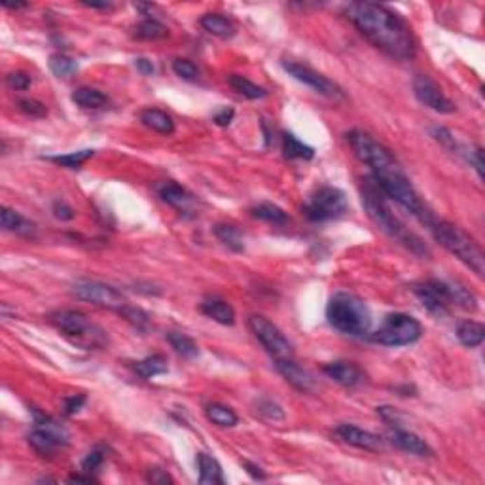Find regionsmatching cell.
Masks as SVG:
<instances>
[{
	"label": "cell",
	"instance_id": "6da1fadb",
	"mask_svg": "<svg viewBox=\"0 0 485 485\" xmlns=\"http://www.w3.org/2000/svg\"><path fill=\"white\" fill-rule=\"evenodd\" d=\"M347 141L351 144L353 152L358 160L370 167L371 179L377 184V188L383 192L385 198L392 199L406 211L430 224V220H432L430 212H427V207L419 198V193L415 192L414 184L409 182L406 172L402 171V167L398 165V161L395 160V156L389 148H385L374 137L364 133V131H358V129H353L351 133H347Z\"/></svg>",
	"mask_w": 485,
	"mask_h": 485
},
{
	"label": "cell",
	"instance_id": "7a4b0ae2",
	"mask_svg": "<svg viewBox=\"0 0 485 485\" xmlns=\"http://www.w3.org/2000/svg\"><path fill=\"white\" fill-rule=\"evenodd\" d=\"M345 13L347 20L377 50L398 61L414 59L417 46L411 27L390 8L377 2H353L347 6Z\"/></svg>",
	"mask_w": 485,
	"mask_h": 485
},
{
	"label": "cell",
	"instance_id": "3957f363",
	"mask_svg": "<svg viewBox=\"0 0 485 485\" xmlns=\"http://www.w3.org/2000/svg\"><path fill=\"white\" fill-rule=\"evenodd\" d=\"M362 205L368 217L376 222L379 230H383L385 233L398 242H402L406 249H409L417 256H430L428 249L425 247V242L419 237L411 233V231L404 226L398 218L390 212L389 205L385 203L383 192L377 188V184L371 180H366L362 186Z\"/></svg>",
	"mask_w": 485,
	"mask_h": 485
},
{
	"label": "cell",
	"instance_id": "277c9868",
	"mask_svg": "<svg viewBox=\"0 0 485 485\" xmlns=\"http://www.w3.org/2000/svg\"><path fill=\"white\" fill-rule=\"evenodd\" d=\"M326 319L338 332L355 338L371 330L370 307L358 296L349 292L334 294L326 306Z\"/></svg>",
	"mask_w": 485,
	"mask_h": 485
},
{
	"label": "cell",
	"instance_id": "5b68a950",
	"mask_svg": "<svg viewBox=\"0 0 485 485\" xmlns=\"http://www.w3.org/2000/svg\"><path fill=\"white\" fill-rule=\"evenodd\" d=\"M428 226H430L436 241L440 242L447 252H451L459 262L465 264L466 268L472 269L476 275H479V277L484 275V250L466 231L460 230L459 226H455L451 222H444V220H430Z\"/></svg>",
	"mask_w": 485,
	"mask_h": 485
},
{
	"label": "cell",
	"instance_id": "8992f818",
	"mask_svg": "<svg viewBox=\"0 0 485 485\" xmlns=\"http://www.w3.org/2000/svg\"><path fill=\"white\" fill-rule=\"evenodd\" d=\"M50 322L64 338H69L74 345L83 349H99L107 343V336L101 328L91 322V319L76 309H61L50 315Z\"/></svg>",
	"mask_w": 485,
	"mask_h": 485
},
{
	"label": "cell",
	"instance_id": "52a82bcc",
	"mask_svg": "<svg viewBox=\"0 0 485 485\" xmlns=\"http://www.w3.org/2000/svg\"><path fill=\"white\" fill-rule=\"evenodd\" d=\"M421 336L423 328L419 320L404 313H390L385 317L376 332L371 334L370 339L374 343L385 347H406L419 341Z\"/></svg>",
	"mask_w": 485,
	"mask_h": 485
},
{
	"label": "cell",
	"instance_id": "ba28073f",
	"mask_svg": "<svg viewBox=\"0 0 485 485\" xmlns=\"http://www.w3.org/2000/svg\"><path fill=\"white\" fill-rule=\"evenodd\" d=\"M69 444V435L57 421L48 415L34 411V428L29 435V446L40 457H53L61 447Z\"/></svg>",
	"mask_w": 485,
	"mask_h": 485
},
{
	"label": "cell",
	"instance_id": "9c48e42d",
	"mask_svg": "<svg viewBox=\"0 0 485 485\" xmlns=\"http://www.w3.org/2000/svg\"><path fill=\"white\" fill-rule=\"evenodd\" d=\"M347 209H349L347 196H345L343 190L334 188V186L319 188L303 205L306 217L313 222H325V220L343 217Z\"/></svg>",
	"mask_w": 485,
	"mask_h": 485
},
{
	"label": "cell",
	"instance_id": "30bf717a",
	"mask_svg": "<svg viewBox=\"0 0 485 485\" xmlns=\"http://www.w3.org/2000/svg\"><path fill=\"white\" fill-rule=\"evenodd\" d=\"M455 287L457 282L430 279L414 285V294L428 313H432L435 317H446L449 313V307L455 306Z\"/></svg>",
	"mask_w": 485,
	"mask_h": 485
},
{
	"label": "cell",
	"instance_id": "8fae6325",
	"mask_svg": "<svg viewBox=\"0 0 485 485\" xmlns=\"http://www.w3.org/2000/svg\"><path fill=\"white\" fill-rule=\"evenodd\" d=\"M250 332L254 338L264 345V349L275 358V360H285V358H294L292 343L285 338V334L277 328L269 319L264 315H250L249 317Z\"/></svg>",
	"mask_w": 485,
	"mask_h": 485
},
{
	"label": "cell",
	"instance_id": "7c38bea8",
	"mask_svg": "<svg viewBox=\"0 0 485 485\" xmlns=\"http://www.w3.org/2000/svg\"><path fill=\"white\" fill-rule=\"evenodd\" d=\"M72 294L76 296L78 300L90 301V303L107 307V309H114V311H121L123 307L128 306V300L120 290H116L114 287L99 281H88V279L76 281L74 287H72Z\"/></svg>",
	"mask_w": 485,
	"mask_h": 485
},
{
	"label": "cell",
	"instance_id": "4fadbf2b",
	"mask_svg": "<svg viewBox=\"0 0 485 485\" xmlns=\"http://www.w3.org/2000/svg\"><path fill=\"white\" fill-rule=\"evenodd\" d=\"M282 69H285V71L294 78V80L306 83V86H309L311 90H315L317 93H320V95L328 97V99H343L345 97L343 90L339 88L338 83L332 82L330 78L322 76L320 72L313 71V69H311V67H307V64H301V63H296V61H288V59H285V61H282Z\"/></svg>",
	"mask_w": 485,
	"mask_h": 485
},
{
	"label": "cell",
	"instance_id": "5bb4252c",
	"mask_svg": "<svg viewBox=\"0 0 485 485\" xmlns=\"http://www.w3.org/2000/svg\"><path fill=\"white\" fill-rule=\"evenodd\" d=\"M414 93L425 107L440 114H453L455 102L442 91V88L427 74H417L414 78Z\"/></svg>",
	"mask_w": 485,
	"mask_h": 485
},
{
	"label": "cell",
	"instance_id": "9a60e30c",
	"mask_svg": "<svg viewBox=\"0 0 485 485\" xmlns=\"http://www.w3.org/2000/svg\"><path fill=\"white\" fill-rule=\"evenodd\" d=\"M336 435L353 447H358V449H366V451H379L383 447V440L377 435L370 432V430H364L360 427H355V425H349V423H343L336 428Z\"/></svg>",
	"mask_w": 485,
	"mask_h": 485
},
{
	"label": "cell",
	"instance_id": "2e32d148",
	"mask_svg": "<svg viewBox=\"0 0 485 485\" xmlns=\"http://www.w3.org/2000/svg\"><path fill=\"white\" fill-rule=\"evenodd\" d=\"M275 368H277V371H279L296 390H300V392H311V390L315 389V377L311 376L306 368H301L300 364L296 362L294 358L275 360Z\"/></svg>",
	"mask_w": 485,
	"mask_h": 485
},
{
	"label": "cell",
	"instance_id": "e0dca14e",
	"mask_svg": "<svg viewBox=\"0 0 485 485\" xmlns=\"http://www.w3.org/2000/svg\"><path fill=\"white\" fill-rule=\"evenodd\" d=\"M390 442H392L398 449H402L406 453L417 455V457H432V455H435L432 447L428 446L421 436H417L415 432L406 430V428L402 427L395 428V430L390 432Z\"/></svg>",
	"mask_w": 485,
	"mask_h": 485
},
{
	"label": "cell",
	"instance_id": "ac0fdd59",
	"mask_svg": "<svg viewBox=\"0 0 485 485\" xmlns=\"http://www.w3.org/2000/svg\"><path fill=\"white\" fill-rule=\"evenodd\" d=\"M158 193L167 205H171L172 209H177L180 214L192 212L193 207H196V199H193L192 193L177 182H163L161 186H158Z\"/></svg>",
	"mask_w": 485,
	"mask_h": 485
},
{
	"label": "cell",
	"instance_id": "d6986e66",
	"mask_svg": "<svg viewBox=\"0 0 485 485\" xmlns=\"http://www.w3.org/2000/svg\"><path fill=\"white\" fill-rule=\"evenodd\" d=\"M325 374L343 387H358V385L364 383V374L357 364L353 362L339 360V362L326 364Z\"/></svg>",
	"mask_w": 485,
	"mask_h": 485
},
{
	"label": "cell",
	"instance_id": "ffe728a7",
	"mask_svg": "<svg viewBox=\"0 0 485 485\" xmlns=\"http://www.w3.org/2000/svg\"><path fill=\"white\" fill-rule=\"evenodd\" d=\"M0 224H2V230L15 233V235L27 237V239H34L36 237V224L27 220L21 212L13 211L10 207H2Z\"/></svg>",
	"mask_w": 485,
	"mask_h": 485
},
{
	"label": "cell",
	"instance_id": "44dd1931",
	"mask_svg": "<svg viewBox=\"0 0 485 485\" xmlns=\"http://www.w3.org/2000/svg\"><path fill=\"white\" fill-rule=\"evenodd\" d=\"M198 468H199V484L201 485H222L224 474L222 466L214 457L209 453H198Z\"/></svg>",
	"mask_w": 485,
	"mask_h": 485
},
{
	"label": "cell",
	"instance_id": "7402d4cb",
	"mask_svg": "<svg viewBox=\"0 0 485 485\" xmlns=\"http://www.w3.org/2000/svg\"><path fill=\"white\" fill-rule=\"evenodd\" d=\"M201 311H203V315H207L209 319L218 322V325L231 326L235 322V311H233V307H231L228 301L218 300V298L205 300L203 303H201Z\"/></svg>",
	"mask_w": 485,
	"mask_h": 485
},
{
	"label": "cell",
	"instance_id": "603a6c76",
	"mask_svg": "<svg viewBox=\"0 0 485 485\" xmlns=\"http://www.w3.org/2000/svg\"><path fill=\"white\" fill-rule=\"evenodd\" d=\"M199 25L203 27L205 31L218 36V39H231L235 34V25L233 21L224 18L220 13H205L203 18L199 20Z\"/></svg>",
	"mask_w": 485,
	"mask_h": 485
},
{
	"label": "cell",
	"instance_id": "cb8c5ba5",
	"mask_svg": "<svg viewBox=\"0 0 485 485\" xmlns=\"http://www.w3.org/2000/svg\"><path fill=\"white\" fill-rule=\"evenodd\" d=\"M141 121L146 128H150L152 131H156V133L165 135V137L175 133V121H172L171 116L160 109L142 110Z\"/></svg>",
	"mask_w": 485,
	"mask_h": 485
},
{
	"label": "cell",
	"instance_id": "d4e9b609",
	"mask_svg": "<svg viewBox=\"0 0 485 485\" xmlns=\"http://www.w3.org/2000/svg\"><path fill=\"white\" fill-rule=\"evenodd\" d=\"M457 339L470 349L479 347L485 339V326L481 322H476V320H463L457 326Z\"/></svg>",
	"mask_w": 485,
	"mask_h": 485
},
{
	"label": "cell",
	"instance_id": "484cf974",
	"mask_svg": "<svg viewBox=\"0 0 485 485\" xmlns=\"http://www.w3.org/2000/svg\"><path fill=\"white\" fill-rule=\"evenodd\" d=\"M72 101L86 110H99L109 104V97L95 88H78L72 93Z\"/></svg>",
	"mask_w": 485,
	"mask_h": 485
},
{
	"label": "cell",
	"instance_id": "4316f807",
	"mask_svg": "<svg viewBox=\"0 0 485 485\" xmlns=\"http://www.w3.org/2000/svg\"><path fill=\"white\" fill-rule=\"evenodd\" d=\"M282 153L287 160H313L315 158L313 148L307 146L306 142H301L292 133H285L282 137Z\"/></svg>",
	"mask_w": 485,
	"mask_h": 485
},
{
	"label": "cell",
	"instance_id": "83f0119b",
	"mask_svg": "<svg viewBox=\"0 0 485 485\" xmlns=\"http://www.w3.org/2000/svg\"><path fill=\"white\" fill-rule=\"evenodd\" d=\"M169 366H167V358L163 355H152L139 360L135 364V371L142 377V379H152L156 376L167 374Z\"/></svg>",
	"mask_w": 485,
	"mask_h": 485
},
{
	"label": "cell",
	"instance_id": "f1b7e54d",
	"mask_svg": "<svg viewBox=\"0 0 485 485\" xmlns=\"http://www.w3.org/2000/svg\"><path fill=\"white\" fill-rule=\"evenodd\" d=\"M228 83H230L237 93H241L242 97H247L250 101H258V99H264V97L268 95V91L264 90L262 86L250 82L249 78L241 76V74H230L228 76Z\"/></svg>",
	"mask_w": 485,
	"mask_h": 485
},
{
	"label": "cell",
	"instance_id": "f546056e",
	"mask_svg": "<svg viewBox=\"0 0 485 485\" xmlns=\"http://www.w3.org/2000/svg\"><path fill=\"white\" fill-rule=\"evenodd\" d=\"M214 235L228 247V249L235 250V252H242L245 250V237H242L241 230L231 226V224H217L214 226Z\"/></svg>",
	"mask_w": 485,
	"mask_h": 485
},
{
	"label": "cell",
	"instance_id": "4dcf8cb0",
	"mask_svg": "<svg viewBox=\"0 0 485 485\" xmlns=\"http://www.w3.org/2000/svg\"><path fill=\"white\" fill-rule=\"evenodd\" d=\"M167 341L171 345L175 351L179 353L180 357L184 358H198L199 357V347L198 343L193 341L190 336H186L182 332H167Z\"/></svg>",
	"mask_w": 485,
	"mask_h": 485
},
{
	"label": "cell",
	"instance_id": "1f68e13d",
	"mask_svg": "<svg viewBox=\"0 0 485 485\" xmlns=\"http://www.w3.org/2000/svg\"><path fill=\"white\" fill-rule=\"evenodd\" d=\"M250 212H252V217L254 218H260L264 222L275 224V226H282V224L288 222V214L282 211L279 205L260 203L256 205V207H252Z\"/></svg>",
	"mask_w": 485,
	"mask_h": 485
},
{
	"label": "cell",
	"instance_id": "d6a6232c",
	"mask_svg": "<svg viewBox=\"0 0 485 485\" xmlns=\"http://www.w3.org/2000/svg\"><path fill=\"white\" fill-rule=\"evenodd\" d=\"M205 414L209 417V421H212L218 427H235L237 421H239V417H237L233 409L218 402L209 404Z\"/></svg>",
	"mask_w": 485,
	"mask_h": 485
},
{
	"label": "cell",
	"instance_id": "836d02e7",
	"mask_svg": "<svg viewBox=\"0 0 485 485\" xmlns=\"http://www.w3.org/2000/svg\"><path fill=\"white\" fill-rule=\"evenodd\" d=\"M169 31L158 20H144L135 27V39L139 40H161L165 39Z\"/></svg>",
	"mask_w": 485,
	"mask_h": 485
},
{
	"label": "cell",
	"instance_id": "e575fe53",
	"mask_svg": "<svg viewBox=\"0 0 485 485\" xmlns=\"http://www.w3.org/2000/svg\"><path fill=\"white\" fill-rule=\"evenodd\" d=\"M93 156H95V150L86 148V150L63 153V156H50L48 161H53V163H57V165L61 167H67V169H78V167H82L86 161H90Z\"/></svg>",
	"mask_w": 485,
	"mask_h": 485
},
{
	"label": "cell",
	"instance_id": "d590c367",
	"mask_svg": "<svg viewBox=\"0 0 485 485\" xmlns=\"http://www.w3.org/2000/svg\"><path fill=\"white\" fill-rule=\"evenodd\" d=\"M50 64V71L55 74L57 78H71L72 74H76L78 63L74 59L67 57L63 53H53L48 61Z\"/></svg>",
	"mask_w": 485,
	"mask_h": 485
},
{
	"label": "cell",
	"instance_id": "8d00e7d4",
	"mask_svg": "<svg viewBox=\"0 0 485 485\" xmlns=\"http://www.w3.org/2000/svg\"><path fill=\"white\" fill-rule=\"evenodd\" d=\"M118 313L128 320V322H131L135 328H139V330H146L148 326H150V317H148V313H144L142 309H139V307H133L128 303V306L123 307L121 311H118Z\"/></svg>",
	"mask_w": 485,
	"mask_h": 485
},
{
	"label": "cell",
	"instance_id": "74e56055",
	"mask_svg": "<svg viewBox=\"0 0 485 485\" xmlns=\"http://www.w3.org/2000/svg\"><path fill=\"white\" fill-rule=\"evenodd\" d=\"M430 135H432V139H435L436 142H440L442 146L447 148L449 152L459 153V142L455 141L453 133H451L449 129L442 128V125H435V128H430Z\"/></svg>",
	"mask_w": 485,
	"mask_h": 485
},
{
	"label": "cell",
	"instance_id": "f35d334b",
	"mask_svg": "<svg viewBox=\"0 0 485 485\" xmlns=\"http://www.w3.org/2000/svg\"><path fill=\"white\" fill-rule=\"evenodd\" d=\"M172 72L182 80H188V82H193L199 76V69L190 59H175L172 61Z\"/></svg>",
	"mask_w": 485,
	"mask_h": 485
},
{
	"label": "cell",
	"instance_id": "ab89813d",
	"mask_svg": "<svg viewBox=\"0 0 485 485\" xmlns=\"http://www.w3.org/2000/svg\"><path fill=\"white\" fill-rule=\"evenodd\" d=\"M256 408H258L256 411L262 415L264 419H268V421L275 423L285 419V411H282L281 406L277 402H273V400H260Z\"/></svg>",
	"mask_w": 485,
	"mask_h": 485
},
{
	"label": "cell",
	"instance_id": "60d3db41",
	"mask_svg": "<svg viewBox=\"0 0 485 485\" xmlns=\"http://www.w3.org/2000/svg\"><path fill=\"white\" fill-rule=\"evenodd\" d=\"M18 109L25 116H31V118H44V116H48L46 104H42V102L36 101V99H21V101L18 102Z\"/></svg>",
	"mask_w": 485,
	"mask_h": 485
},
{
	"label": "cell",
	"instance_id": "b9f144b4",
	"mask_svg": "<svg viewBox=\"0 0 485 485\" xmlns=\"http://www.w3.org/2000/svg\"><path fill=\"white\" fill-rule=\"evenodd\" d=\"M102 460H104V451H102L101 447H97V449L90 451L88 457L82 460V472L91 474L93 470H97V468L102 465Z\"/></svg>",
	"mask_w": 485,
	"mask_h": 485
},
{
	"label": "cell",
	"instance_id": "7bdbcfd3",
	"mask_svg": "<svg viewBox=\"0 0 485 485\" xmlns=\"http://www.w3.org/2000/svg\"><path fill=\"white\" fill-rule=\"evenodd\" d=\"M51 211H53V217L57 218V220H63V222H69V220H72V218L76 217L74 209H72L67 201H63V199H55Z\"/></svg>",
	"mask_w": 485,
	"mask_h": 485
},
{
	"label": "cell",
	"instance_id": "ee69618b",
	"mask_svg": "<svg viewBox=\"0 0 485 485\" xmlns=\"http://www.w3.org/2000/svg\"><path fill=\"white\" fill-rule=\"evenodd\" d=\"M377 414L381 415V419H383L390 428L402 427V415L398 414L395 408H390V406H381V408H377Z\"/></svg>",
	"mask_w": 485,
	"mask_h": 485
},
{
	"label": "cell",
	"instance_id": "f6af8a7d",
	"mask_svg": "<svg viewBox=\"0 0 485 485\" xmlns=\"http://www.w3.org/2000/svg\"><path fill=\"white\" fill-rule=\"evenodd\" d=\"M6 83L12 88V90H18V91H23L27 90L29 86H31V76L29 74H25V72H10L6 76Z\"/></svg>",
	"mask_w": 485,
	"mask_h": 485
},
{
	"label": "cell",
	"instance_id": "bcb514c9",
	"mask_svg": "<svg viewBox=\"0 0 485 485\" xmlns=\"http://www.w3.org/2000/svg\"><path fill=\"white\" fill-rule=\"evenodd\" d=\"M146 479L153 485L172 484V478L169 476V472H167V470H163V468H160V466H153V468H150V470H148V474H146Z\"/></svg>",
	"mask_w": 485,
	"mask_h": 485
},
{
	"label": "cell",
	"instance_id": "7dc6e473",
	"mask_svg": "<svg viewBox=\"0 0 485 485\" xmlns=\"http://www.w3.org/2000/svg\"><path fill=\"white\" fill-rule=\"evenodd\" d=\"M83 402H86V396L83 395H76V396H71V398H67V400H64V414L67 415L76 414L78 409L83 406Z\"/></svg>",
	"mask_w": 485,
	"mask_h": 485
},
{
	"label": "cell",
	"instance_id": "c3c4849f",
	"mask_svg": "<svg viewBox=\"0 0 485 485\" xmlns=\"http://www.w3.org/2000/svg\"><path fill=\"white\" fill-rule=\"evenodd\" d=\"M233 114H235V112L231 109L220 110L218 114H214V123L220 125V128H226V125H230L231 120H233Z\"/></svg>",
	"mask_w": 485,
	"mask_h": 485
},
{
	"label": "cell",
	"instance_id": "681fc988",
	"mask_svg": "<svg viewBox=\"0 0 485 485\" xmlns=\"http://www.w3.org/2000/svg\"><path fill=\"white\" fill-rule=\"evenodd\" d=\"M135 67H137V71L141 72L142 76H152L153 74V64H152V61H148V59H144V57H139V59H135Z\"/></svg>",
	"mask_w": 485,
	"mask_h": 485
},
{
	"label": "cell",
	"instance_id": "f907efd6",
	"mask_svg": "<svg viewBox=\"0 0 485 485\" xmlns=\"http://www.w3.org/2000/svg\"><path fill=\"white\" fill-rule=\"evenodd\" d=\"M242 466L247 468V472H249L254 479H266V472H264L260 466L252 465V463H249V460H245V463H242Z\"/></svg>",
	"mask_w": 485,
	"mask_h": 485
},
{
	"label": "cell",
	"instance_id": "816d5d0a",
	"mask_svg": "<svg viewBox=\"0 0 485 485\" xmlns=\"http://www.w3.org/2000/svg\"><path fill=\"white\" fill-rule=\"evenodd\" d=\"M69 481H76V484H93V481H97L93 476H82V474H72V476H69Z\"/></svg>",
	"mask_w": 485,
	"mask_h": 485
},
{
	"label": "cell",
	"instance_id": "f5cc1de1",
	"mask_svg": "<svg viewBox=\"0 0 485 485\" xmlns=\"http://www.w3.org/2000/svg\"><path fill=\"white\" fill-rule=\"evenodd\" d=\"M82 4L88 8H97V10H109V8H112L110 2H91V0H82Z\"/></svg>",
	"mask_w": 485,
	"mask_h": 485
},
{
	"label": "cell",
	"instance_id": "db71d44e",
	"mask_svg": "<svg viewBox=\"0 0 485 485\" xmlns=\"http://www.w3.org/2000/svg\"><path fill=\"white\" fill-rule=\"evenodd\" d=\"M2 6L6 10H23V8L29 6V2H8V0H2Z\"/></svg>",
	"mask_w": 485,
	"mask_h": 485
}]
</instances>
